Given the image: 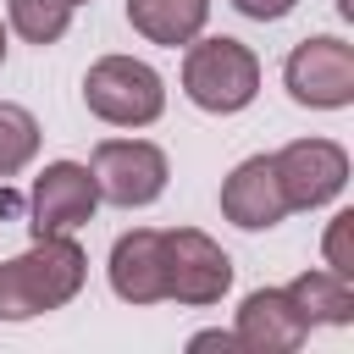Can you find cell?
<instances>
[{
  "instance_id": "cell-16",
  "label": "cell",
  "mask_w": 354,
  "mask_h": 354,
  "mask_svg": "<svg viewBox=\"0 0 354 354\" xmlns=\"http://www.w3.org/2000/svg\"><path fill=\"white\" fill-rule=\"evenodd\" d=\"M348 232H354V210H337L326 227V271L354 277V254H348Z\"/></svg>"
},
{
  "instance_id": "cell-7",
  "label": "cell",
  "mask_w": 354,
  "mask_h": 354,
  "mask_svg": "<svg viewBox=\"0 0 354 354\" xmlns=\"http://www.w3.org/2000/svg\"><path fill=\"white\" fill-rule=\"evenodd\" d=\"M271 166H277L288 210H315V205L337 199L348 183V155L332 138H293L288 149L271 155Z\"/></svg>"
},
{
  "instance_id": "cell-2",
  "label": "cell",
  "mask_w": 354,
  "mask_h": 354,
  "mask_svg": "<svg viewBox=\"0 0 354 354\" xmlns=\"http://www.w3.org/2000/svg\"><path fill=\"white\" fill-rule=\"evenodd\" d=\"M183 94L199 105V111H216V116H232L243 111L254 94H260V61L249 44L238 39H188V55H183Z\"/></svg>"
},
{
  "instance_id": "cell-8",
  "label": "cell",
  "mask_w": 354,
  "mask_h": 354,
  "mask_svg": "<svg viewBox=\"0 0 354 354\" xmlns=\"http://www.w3.org/2000/svg\"><path fill=\"white\" fill-rule=\"evenodd\" d=\"M100 205V188H94V171L77 166V160H50L39 177H33V238L44 232H77Z\"/></svg>"
},
{
  "instance_id": "cell-13",
  "label": "cell",
  "mask_w": 354,
  "mask_h": 354,
  "mask_svg": "<svg viewBox=\"0 0 354 354\" xmlns=\"http://www.w3.org/2000/svg\"><path fill=\"white\" fill-rule=\"evenodd\" d=\"M288 299L304 315V326H348L354 321V288L337 271H304V277H293Z\"/></svg>"
},
{
  "instance_id": "cell-21",
  "label": "cell",
  "mask_w": 354,
  "mask_h": 354,
  "mask_svg": "<svg viewBox=\"0 0 354 354\" xmlns=\"http://www.w3.org/2000/svg\"><path fill=\"white\" fill-rule=\"evenodd\" d=\"M66 6H88V0H66Z\"/></svg>"
},
{
  "instance_id": "cell-12",
  "label": "cell",
  "mask_w": 354,
  "mask_h": 354,
  "mask_svg": "<svg viewBox=\"0 0 354 354\" xmlns=\"http://www.w3.org/2000/svg\"><path fill=\"white\" fill-rule=\"evenodd\" d=\"M205 17H210V0H127V22L149 44H166V50L199 39Z\"/></svg>"
},
{
  "instance_id": "cell-15",
  "label": "cell",
  "mask_w": 354,
  "mask_h": 354,
  "mask_svg": "<svg viewBox=\"0 0 354 354\" xmlns=\"http://www.w3.org/2000/svg\"><path fill=\"white\" fill-rule=\"evenodd\" d=\"M72 22V6L66 0H11V28L28 39V44H55Z\"/></svg>"
},
{
  "instance_id": "cell-17",
  "label": "cell",
  "mask_w": 354,
  "mask_h": 354,
  "mask_svg": "<svg viewBox=\"0 0 354 354\" xmlns=\"http://www.w3.org/2000/svg\"><path fill=\"white\" fill-rule=\"evenodd\" d=\"M243 17H254V22H277V17H288L299 0H232Z\"/></svg>"
},
{
  "instance_id": "cell-14",
  "label": "cell",
  "mask_w": 354,
  "mask_h": 354,
  "mask_svg": "<svg viewBox=\"0 0 354 354\" xmlns=\"http://www.w3.org/2000/svg\"><path fill=\"white\" fill-rule=\"evenodd\" d=\"M33 155H39V122H33L22 105L0 100V177L22 171Z\"/></svg>"
},
{
  "instance_id": "cell-3",
  "label": "cell",
  "mask_w": 354,
  "mask_h": 354,
  "mask_svg": "<svg viewBox=\"0 0 354 354\" xmlns=\"http://www.w3.org/2000/svg\"><path fill=\"white\" fill-rule=\"evenodd\" d=\"M83 100L100 122L111 127H149L160 111H166V83L149 61H133V55H100L88 72H83Z\"/></svg>"
},
{
  "instance_id": "cell-1",
  "label": "cell",
  "mask_w": 354,
  "mask_h": 354,
  "mask_svg": "<svg viewBox=\"0 0 354 354\" xmlns=\"http://www.w3.org/2000/svg\"><path fill=\"white\" fill-rule=\"evenodd\" d=\"M83 277H88V260H83L72 232L33 238L28 254L0 260V321H33L44 310L72 304Z\"/></svg>"
},
{
  "instance_id": "cell-11",
  "label": "cell",
  "mask_w": 354,
  "mask_h": 354,
  "mask_svg": "<svg viewBox=\"0 0 354 354\" xmlns=\"http://www.w3.org/2000/svg\"><path fill=\"white\" fill-rule=\"evenodd\" d=\"M221 216L243 232H260V227H277L288 216V199H282V183H277V166L271 155H249L227 183H221Z\"/></svg>"
},
{
  "instance_id": "cell-6",
  "label": "cell",
  "mask_w": 354,
  "mask_h": 354,
  "mask_svg": "<svg viewBox=\"0 0 354 354\" xmlns=\"http://www.w3.org/2000/svg\"><path fill=\"white\" fill-rule=\"evenodd\" d=\"M166 238V299L177 304H216L232 288V260L227 249L199 232V227H171Z\"/></svg>"
},
{
  "instance_id": "cell-19",
  "label": "cell",
  "mask_w": 354,
  "mask_h": 354,
  "mask_svg": "<svg viewBox=\"0 0 354 354\" xmlns=\"http://www.w3.org/2000/svg\"><path fill=\"white\" fill-rule=\"evenodd\" d=\"M337 11H343V17H354V0H337Z\"/></svg>"
},
{
  "instance_id": "cell-4",
  "label": "cell",
  "mask_w": 354,
  "mask_h": 354,
  "mask_svg": "<svg viewBox=\"0 0 354 354\" xmlns=\"http://www.w3.org/2000/svg\"><path fill=\"white\" fill-rule=\"evenodd\" d=\"M282 83L299 105L310 111H337L354 100V44L332 39V33H315L304 44H293L288 66H282Z\"/></svg>"
},
{
  "instance_id": "cell-10",
  "label": "cell",
  "mask_w": 354,
  "mask_h": 354,
  "mask_svg": "<svg viewBox=\"0 0 354 354\" xmlns=\"http://www.w3.org/2000/svg\"><path fill=\"white\" fill-rule=\"evenodd\" d=\"M111 293L122 304H155L166 299V238L155 227H133L111 249Z\"/></svg>"
},
{
  "instance_id": "cell-5",
  "label": "cell",
  "mask_w": 354,
  "mask_h": 354,
  "mask_svg": "<svg viewBox=\"0 0 354 354\" xmlns=\"http://www.w3.org/2000/svg\"><path fill=\"white\" fill-rule=\"evenodd\" d=\"M88 171H94L100 199L127 205V210L133 205H155L166 194V155L149 138H105V144H94Z\"/></svg>"
},
{
  "instance_id": "cell-18",
  "label": "cell",
  "mask_w": 354,
  "mask_h": 354,
  "mask_svg": "<svg viewBox=\"0 0 354 354\" xmlns=\"http://www.w3.org/2000/svg\"><path fill=\"white\" fill-rule=\"evenodd\" d=\"M194 348H238V337H232V332H199Z\"/></svg>"
},
{
  "instance_id": "cell-20",
  "label": "cell",
  "mask_w": 354,
  "mask_h": 354,
  "mask_svg": "<svg viewBox=\"0 0 354 354\" xmlns=\"http://www.w3.org/2000/svg\"><path fill=\"white\" fill-rule=\"evenodd\" d=\"M0 61H6V28H0Z\"/></svg>"
},
{
  "instance_id": "cell-9",
  "label": "cell",
  "mask_w": 354,
  "mask_h": 354,
  "mask_svg": "<svg viewBox=\"0 0 354 354\" xmlns=\"http://www.w3.org/2000/svg\"><path fill=\"white\" fill-rule=\"evenodd\" d=\"M232 337H238V348H249V354H293V348L310 337V326H304V315L293 310L288 288H254V293L243 299V310H238Z\"/></svg>"
}]
</instances>
